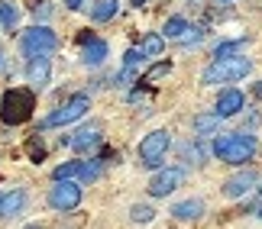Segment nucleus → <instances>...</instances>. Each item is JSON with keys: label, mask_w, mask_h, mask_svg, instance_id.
Instances as JSON below:
<instances>
[{"label": "nucleus", "mask_w": 262, "mask_h": 229, "mask_svg": "<svg viewBox=\"0 0 262 229\" xmlns=\"http://www.w3.org/2000/svg\"><path fill=\"white\" fill-rule=\"evenodd\" d=\"M19 48H23L26 58H36V55H52L58 48V39L49 26H29L23 29V36H19Z\"/></svg>", "instance_id": "39448f33"}, {"label": "nucleus", "mask_w": 262, "mask_h": 229, "mask_svg": "<svg viewBox=\"0 0 262 229\" xmlns=\"http://www.w3.org/2000/svg\"><path fill=\"white\" fill-rule=\"evenodd\" d=\"M168 71H172V62H159V65H152L143 78H139V84H152V81H159V78L168 74Z\"/></svg>", "instance_id": "b1692460"}, {"label": "nucleus", "mask_w": 262, "mask_h": 229, "mask_svg": "<svg viewBox=\"0 0 262 229\" xmlns=\"http://www.w3.org/2000/svg\"><path fill=\"white\" fill-rule=\"evenodd\" d=\"M253 71V62L246 55H233V58H214L204 74H201V84H230V81H239Z\"/></svg>", "instance_id": "7ed1b4c3"}, {"label": "nucleus", "mask_w": 262, "mask_h": 229, "mask_svg": "<svg viewBox=\"0 0 262 229\" xmlns=\"http://www.w3.org/2000/svg\"><path fill=\"white\" fill-rule=\"evenodd\" d=\"M201 213H204V200H198V197H191V200H181V203L172 207V216H175V220H185V223L198 220Z\"/></svg>", "instance_id": "dca6fc26"}, {"label": "nucleus", "mask_w": 262, "mask_h": 229, "mask_svg": "<svg viewBox=\"0 0 262 229\" xmlns=\"http://www.w3.org/2000/svg\"><path fill=\"white\" fill-rule=\"evenodd\" d=\"M81 203V184L78 181H55L49 187V207L58 213H72Z\"/></svg>", "instance_id": "0eeeda50"}, {"label": "nucleus", "mask_w": 262, "mask_h": 229, "mask_svg": "<svg viewBox=\"0 0 262 229\" xmlns=\"http://www.w3.org/2000/svg\"><path fill=\"white\" fill-rule=\"evenodd\" d=\"M143 58H146V55H143V48H129V52L123 55V68H136L139 62H143Z\"/></svg>", "instance_id": "cd10ccee"}, {"label": "nucleus", "mask_w": 262, "mask_h": 229, "mask_svg": "<svg viewBox=\"0 0 262 229\" xmlns=\"http://www.w3.org/2000/svg\"><path fill=\"white\" fill-rule=\"evenodd\" d=\"M185 177H188L185 168H175V165L172 168H159L146 191H149V197H168L172 191H178V187L185 184Z\"/></svg>", "instance_id": "1a4fd4ad"}, {"label": "nucleus", "mask_w": 262, "mask_h": 229, "mask_svg": "<svg viewBox=\"0 0 262 229\" xmlns=\"http://www.w3.org/2000/svg\"><path fill=\"white\" fill-rule=\"evenodd\" d=\"M117 10H120L117 0H94V7H91V19H94V23H107V19L117 16Z\"/></svg>", "instance_id": "6ab92c4d"}, {"label": "nucleus", "mask_w": 262, "mask_h": 229, "mask_svg": "<svg viewBox=\"0 0 262 229\" xmlns=\"http://www.w3.org/2000/svg\"><path fill=\"white\" fill-rule=\"evenodd\" d=\"M181 158H185L188 165H204V162H207V148H204V142H201L198 136L191 139V142H185V145H181Z\"/></svg>", "instance_id": "a211bd4d"}, {"label": "nucleus", "mask_w": 262, "mask_h": 229, "mask_svg": "<svg viewBox=\"0 0 262 229\" xmlns=\"http://www.w3.org/2000/svg\"><path fill=\"white\" fill-rule=\"evenodd\" d=\"M253 94H256V97H262V81H259V84H253Z\"/></svg>", "instance_id": "473e14b6"}, {"label": "nucleus", "mask_w": 262, "mask_h": 229, "mask_svg": "<svg viewBox=\"0 0 262 229\" xmlns=\"http://www.w3.org/2000/svg\"><path fill=\"white\" fill-rule=\"evenodd\" d=\"M256 184H259V171L256 168H243V171H236L233 177H227L220 191H224V197H230V200H239V197H246Z\"/></svg>", "instance_id": "9d476101"}, {"label": "nucleus", "mask_w": 262, "mask_h": 229, "mask_svg": "<svg viewBox=\"0 0 262 229\" xmlns=\"http://www.w3.org/2000/svg\"><path fill=\"white\" fill-rule=\"evenodd\" d=\"M23 203H26V191H10V194H4V200H0V216L4 220H10V216H16L19 210H23Z\"/></svg>", "instance_id": "f3484780"}, {"label": "nucleus", "mask_w": 262, "mask_h": 229, "mask_svg": "<svg viewBox=\"0 0 262 229\" xmlns=\"http://www.w3.org/2000/svg\"><path fill=\"white\" fill-rule=\"evenodd\" d=\"M29 155H33V162H39V158L46 155V148H42V142H39V139H33V142H29Z\"/></svg>", "instance_id": "c85d7f7f"}, {"label": "nucleus", "mask_w": 262, "mask_h": 229, "mask_svg": "<svg viewBox=\"0 0 262 229\" xmlns=\"http://www.w3.org/2000/svg\"><path fill=\"white\" fill-rule=\"evenodd\" d=\"M19 23V7L13 0H0V29H13Z\"/></svg>", "instance_id": "412c9836"}, {"label": "nucleus", "mask_w": 262, "mask_h": 229, "mask_svg": "<svg viewBox=\"0 0 262 229\" xmlns=\"http://www.w3.org/2000/svg\"><path fill=\"white\" fill-rule=\"evenodd\" d=\"M52 78V58L49 55H36V58H26V81L33 91H42Z\"/></svg>", "instance_id": "9b49d317"}, {"label": "nucleus", "mask_w": 262, "mask_h": 229, "mask_svg": "<svg viewBox=\"0 0 262 229\" xmlns=\"http://www.w3.org/2000/svg\"><path fill=\"white\" fill-rule=\"evenodd\" d=\"M152 216H156V210L149 203H133V210H129V220L133 223H149Z\"/></svg>", "instance_id": "393cba45"}, {"label": "nucleus", "mask_w": 262, "mask_h": 229, "mask_svg": "<svg viewBox=\"0 0 262 229\" xmlns=\"http://www.w3.org/2000/svg\"><path fill=\"white\" fill-rule=\"evenodd\" d=\"M259 197H262V184H259Z\"/></svg>", "instance_id": "c9c22d12"}, {"label": "nucleus", "mask_w": 262, "mask_h": 229, "mask_svg": "<svg viewBox=\"0 0 262 229\" xmlns=\"http://www.w3.org/2000/svg\"><path fill=\"white\" fill-rule=\"evenodd\" d=\"M146 4V0H133V7H143Z\"/></svg>", "instance_id": "72a5a7b5"}, {"label": "nucleus", "mask_w": 262, "mask_h": 229, "mask_svg": "<svg viewBox=\"0 0 262 229\" xmlns=\"http://www.w3.org/2000/svg\"><path fill=\"white\" fill-rule=\"evenodd\" d=\"M217 4H230V0H217Z\"/></svg>", "instance_id": "f704fd0d"}, {"label": "nucleus", "mask_w": 262, "mask_h": 229, "mask_svg": "<svg viewBox=\"0 0 262 229\" xmlns=\"http://www.w3.org/2000/svg\"><path fill=\"white\" fill-rule=\"evenodd\" d=\"M162 48H165V36L149 33V36L143 39V55H146V58H159V55H162Z\"/></svg>", "instance_id": "5701e85b"}, {"label": "nucleus", "mask_w": 262, "mask_h": 229, "mask_svg": "<svg viewBox=\"0 0 262 229\" xmlns=\"http://www.w3.org/2000/svg\"><path fill=\"white\" fill-rule=\"evenodd\" d=\"M55 181H78V184H88V181H97L100 177V162H65L52 171Z\"/></svg>", "instance_id": "6e6552de"}, {"label": "nucleus", "mask_w": 262, "mask_h": 229, "mask_svg": "<svg viewBox=\"0 0 262 229\" xmlns=\"http://www.w3.org/2000/svg\"><path fill=\"white\" fill-rule=\"evenodd\" d=\"M181 45H198V42H204V26H194V29H188L185 36L178 39Z\"/></svg>", "instance_id": "bb28decb"}, {"label": "nucleus", "mask_w": 262, "mask_h": 229, "mask_svg": "<svg viewBox=\"0 0 262 229\" xmlns=\"http://www.w3.org/2000/svg\"><path fill=\"white\" fill-rule=\"evenodd\" d=\"M188 29H191V26H188V19H185V16H168V19H165V26H162V36H165V39H181V36L188 33Z\"/></svg>", "instance_id": "4be33fe9"}, {"label": "nucleus", "mask_w": 262, "mask_h": 229, "mask_svg": "<svg viewBox=\"0 0 262 229\" xmlns=\"http://www.w3.org/2000/svg\"><path fill=\"white\" fill-rule=\"evenodd\" d=\"M0 71H7V52H4V45H0Z\"/></svg>", "instance_id": "7c9ffc66"}, {"label": "nucleus", "mask_w": 262, "mask_h": 229, "mask_svg": "<svg viewBox=\"0 0 262 229\" xmlns=\"http://www.w3.org/2000/svg\"><path fill=\"white\" fill-rule=\"evenodd\" d=\"M88 110H91V97L88 94H75V97H68L55 113H49L42 119V129H49V126H68V123H75V119H81Z\"/></svg>", "instance_id": "423d86ee"}, {"label": "nucleus", "mask_w": 262, "mask_h": 229, "mask_svg": "<svg viewBox=\"0 0 262 229\" xmlns=\"http://www.w3.org/2000/svg\"><path fill=\"white\" fill-rule=\"evenodd\" d=\"M246 48V36L243 39H227V42H217L214 45V58H233Z\"/></svg>", "instance_id": "aec40b11"}, {"label": "nucleus", "mask_w": 262, "mask_h": 229, "mask_svg": "<svg viewBox=\"0 0 262 229\" xmlns=\"http://www.w3.org/2000/svg\"><path fill=\"white\" fill-rule=\"evenodd\" d=\"M168 145H172V136L165 129H156V133L143 136V142H139V165L149 168V171H159L168 155Z\"/></svg>", "instance_id": "20e7f679"}, {"label": "nucleus", "mask_w": 262, "mask_h": 229, "mask_svg": "<svg viewBox=\"0 0 262 229\" xmlns=\"http://www.w3.org/2000/svg\"><path fill=\"white\" fill-rule=\"evenodd\" d=\"M100 142H104V129H100V123H91V126L78 129V133L72 136V148H75V152H81V155L94 152Z\"/></svg>", "instance_id": "f8f14e48"}, {"label": "nucleus", "mask_w": 262, "mask_h": 229, "mask_svg": "<svg viewBox=\"0 0 262 229\" xmlns=\"http://www.w3.org/2000/svg\"><path fill=\"white\" fill-rule=\"evenodd\" d=\"M65 7L68 10H81V0H65Z\"/></svg>", "instance_id": "2f4dec72"}, {"label": "nucleus", "mask_w": 262, "mask_h": 229, "mask_svg": "<svg viewBox=\"0 0 262 229\" xmlns=\"http://www.w3.org/2000/svg\"><path fill=\"white\" fill-rule=\"evenodd\" d=\"M129 84H139L136 81V68H120L114 74V87H129Z\"/></svg>", "instance_id": "a878e982"}, {"label": "nucleus", "mask_w": 262, "mask_h": 229, "mask_svg": "<svg viewBox=\"0 0 262 229\" xmlns=\"http://www.w3.org/2000/svg\"><path fill=\"white\" fill-rule=\"evenodd\" d=\"M210 148H214V155L227 165H246L249 158L256 155L259 142H256V136H249V133H227V136H217Z\"/></svg>", "instance_id": "f03ea898"}, {"label": "nucleus", "mask_w": 262, "mask_h": 229, "mask_svg": "<svg viewBox=\"0 0 262 229\" xmlns=\"http://www.w3.org/2000/svg\"><path fill=\"white\" fill-rule=\"evenodd\" d=\"M0 200H4V194H0Z\"/></svg>", "instance_id": "e433bc0d"}, {"label": "nucleus", "mask_w": 262, "mask_h": 229, "mask_svg": "<svg viewBox=\"0 0 262 229\" xmlns=\"http://www.w3.org/2000/svg\"><path fill=\"white\" fill-rule=\"evenodd\" d=\"M33 13H36V19H49L52 16V4H39V7H33Z\"/></svg>", "instance_id": "c756f323"}, {"label": "nucleus", "mask_w": 262, "mask_h": 229, "mask_svg": "<svg viewBox=\"0 0 262 229\" xmlns=\"http://www.w3.org/2000/svg\"><path fill=\"white\" fill-rule=\"evenodd\" d=\"M220 123H224V116H217V113H198L194 116V136L198 139L217 136L220 133Z\"/></svg>", "instance_id": "2eb2a0df"}, {"label": "nucleus", "mask_w": 262, "mask_h": 229, "mask_svg": "<svg viewBox=\"0 0 262 229\" xmlns=\"http://www.w3.org/2000/svg\"><path fill=\"white\" fill-rule=\"evenodd\" d=\"M107 42L104 39H94V42H88V45H81V62L88 65V68H100L104 65V58H107Z\"/></svg>", "instance_id": "4468645a"}, {"label": "nucleus", "mask_w": 262, "mask_h": 229, "mask_svg": "<svg viewBox=\"0 0 262 229\" xmlns=\"http://www.w3.org/2000/svg\"><path fill=\"white\" fill-rule=\"evenodd\" d=\"M36 110V91L33 87H10L0 97V119L7 126H23Z\"/></svg>", "instance_id": "f257e3e1"}, {"label": "nucleus", "mask_w": 262, "mask_h": 229, "mask_svg": "<svg viewBox=\"0 0 262 229\" xmlns=\"http://www.w3.org/2000/svg\"><path fill=\"white\" fill-rule=\"evenodd\" d=\"M246 107V97H243V91H236V87H227V91H220V97H217V116H236L239 110Z\"/></svg>", "instance_id": "ddd939ff"}]
</instances>
